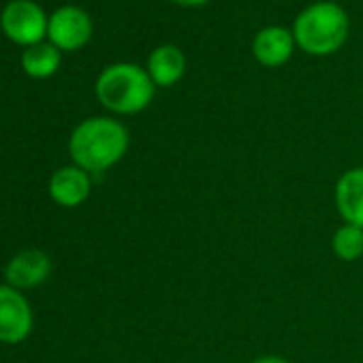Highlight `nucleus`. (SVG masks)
<instances>
[{"label": "nucleus", "instance_id": "1", "mask_svg": "<svg viewBox=\"0 0 363 363\" xmlns=\"http://www.w3.org/2000/svg\"><path fill=\"white\" fill-rule=\"evenodd\" d=\"M128 128L116 118L94 116L79 122L69 137L73 164L92 173H105L116 167L128 152Z\"/></svg>", "mask_w": 363, "mask_h": 363}, {"label": "nucleus", "instance_id": "2", "mask_svg": "<svg viewBox=\"0 0 363 363\" xmlns=\"http://www.w3.org/2000/svg\"><path fill=\"white\" fill-rule=\"evenodd\" d=\"M156 86L147 71L133 62H113L101 71L94 84L99 103L118 116H135L150 107Z\"/></svg>", "mask_w": 363, "mask_h": 363}, {"label": "nucleus", "instance_id": "3", "mask_svg": "<svg viewBox=\"0 0 363 363\" xmlns=\"http://www.w3.org/2000/svg\"><path fill=\"white\" fill-rule=\"evenodd\" d=\"M348 13L331 0L308 5L293 24L295 45L310 56H331L340 52L348 39Z\"/></svg>", "mask_w": 363, "mask_h": 363}, {"label": "nucleus", "instance_id": "4", "mask_svg": "<svg viewBox=\"0 0 363 363\" xmlns=\"http://www.w3.org/2000/svg\"><path fill=\"white\" fill-rule=\"evenodd\" d=\"M48 24L50 16H45L43 7L35 0H11L0 13V30L24 50L48 39Z\"/></svg>", "mask_w": 363, "mask_h": 363}, {"label": "nucleus", "instance_id": "5", "mask_svg": "<svg viewBox=\"0 0 363 363\" xmlns=\"http://www.w3.org/2000/svg\"><path fill=\"white\" fill-rule=\"evenodd\" d=\"M94 24L86 9L77 5L58 7L50 16L48 24V41L56 45L60 52H77L86 48L92 39Z\"/></svg>", "mask_w": 363, "mask_h": 363}, {"label": "nucleus", "instance_id": "6", "mask_svg": "<svg viewBox=\"0 0 363 363\" xmlns=\"http://www.w3.org/2000/svg\"><path fill=\"white\" fill-rule=\"evenodd\" d=\"M33 308L26 295L9 284H0V344H20L33 331Z\"/></svg>", "mask_w": 363, "mask_h": 363}, {"label": "nucleus", "instance_id": "7", "mask_svg": "<svg viewBox=\"0 0 363 363\" xmlns=\"http://www.w3.org/2000/svg\"><path fill=\"white\" fill-rule=\"evenodd\" d=\"M293 30L284 26H265L252 39V56L261 67L278 69L284 67L295 52Z\"/></svg>", "mask_w": 363, "mask_h": 363}, {"label": "nucleus", "instance_id": "8", "mask_svg": "<svg viewBox=\"0 0 363 363\" xmlns=\"http://www.w3.org/2000/svg\"><path fill=\"white\" fill-rule=\"evenodd\" d=\"M52 261L43 250L28 248L18 252L5 267V280L18 291H28L43 284L50 278Z\"/></svg>", "mask_w": 363, "mask_h": 363}, {"label": "nucleus", "instance_id": "9", "mask_svg": "<svg viewBox=\"0 0 363 363\" xmlns=\"http://www.w3.org/2000/svg\"><path fill=\"white\" fill-rule=\"evenodd\" d=\"M92 193L90 173L77 164L60 167L50 177V197L60 208H79Z\"/></svg>", "mask_w": 363, "mask_h": 363}, {"label": "nucleus", "instance_id": "10", "mask_svg": "<svg viewBox=\"0 0 363 363\" xmlns=\"http://www.w3.org/2000/svg\"><path fill=\"white\" fill-rule=\"evenodd\" d=\"M333 201L346 225L363 229V167H352L337 177Z\"/></svg>", "mask_w": 363, "mask_h": 363}, {"label": "nucleus", "instance_id": "11", "mask_svg": "<svg viewBox=\"0 0 363 363\" xmlns=\"http://www.w3.org/2000/svg\"><path fill=\"white\" fill-rule=\"evenodd\" d=\"M145 71L156 88H171L186 73V56L177 45L162 43L150 52Z\"/></svg>", "mask_w": 363, "mask_h": 363}, {"label": "nucleus", "instance_id": "12", "mask_svg": "<svg viewBox=\"0 0 363 363\" xmlns=\"http://www.w3.org/2000/svg\"><path fill=\"white\" fill-rule=\"evenodd\" d=\"M22 71L33 77V79H50L58 73L60 65H62V52L52 45L50 41L30 45L22 52L20 58Z\"/></svg>", "mask_w": 363, "mask_h": 363}, {"label": "nucleus", "instance_id": "13", "mask_svg": "<svg viewBox=\"0 0 363 363\" xmlns=\"http://www.w3.org/2000/svg\"><path fill=\"white\" fill-rule=\"evenodd\" d=\"M331 250L340 261L354 263L363 257V229L352 225H340L331 238Z\"/></svg>", "mask_w": 363, "mask_h": 363}, {"label": "nucleus", "instance_id": "14", "mask_svg": "<svg viewBox=\"0 0 363 363\" xmlns=\"http://www.w3.org/2000/svg\"><path fill=\"white\" fill-rule=\"evenodd\" d=\"M250 363H291V361L284 359V357H280V354H263V357L252 359Z\"/></svg>", "mask_w": 363, "mask_h": 363}, {"label": "nucleus", "instance_id": "15", "mask_svg": "<svg viewBox=\"0 0 363 363\" xmlns=\"http://www.w3.org/2000/svg\"><path fill=\"white\" fill-rule=\"evenodd\" d=\"M171 3H175V5H179V7L195 9V7H203V5H208L210 0H171Z\"/></svg>", "mask_w": 363, "mask_h": 363}]
</instances>
